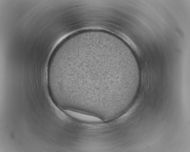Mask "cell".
Listing matches in <instances>:
<instances>
[{
  "label": "cell",
  "instance_id": "6da1fadb",
  "mask_svg": "<svg viewBox=\"0 0 190 152\" xmlns=\"http://www.w3.org/2000/svg\"><path fill=\"white\" fill-rule=\"evenodd\" d=\"M65 110L70 116L80 121L89 122H98L102 121L101 119L94 116L81 113L72 110Z\"/></svg>",
  "mask_w": 190,
  "mask_h": 152
}]
</instances>
